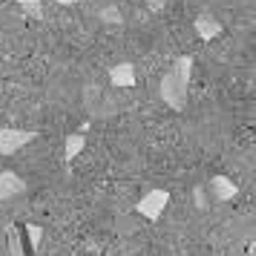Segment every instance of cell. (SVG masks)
<instances>
[{
  "label": "cell",
  "mask_w": 256,
  "mask_h": 256,
  "mask_svg": "<svg viewBox=\"0 0 256 256\" xmlns=\"http://www.w3.org/2000/svg\"><path fill=\"white\" fill-rule=\"evenodd\" d=\"M190 70H193V58L190 55H182L176 60V66L162 78V98L164 104L182 112L187 106V84H190Z\"/></svg>",
  "instance_id": "1"
},
{
  "label": "cell",
  "mask_w": 256,
  "mask_h": 256,
  "mask_svg": "<svg viewBox=\"0 0 256 256\" xmlns=\"http://www.w3.org/2000/svg\"><path fill=\"white\" fill-rule=\"evenodd\" d=\"M38 136L32 130H12L0 127V156H14L18 150H24L26 144H32Z\"/></svg>",
  "instance_id": "2"
},
{
  "label": "cell",
  "mask_w": 256,
  "mask_h": 256,
  "mask_svg": "<svg viewBox=\"0 0 256 256\" xmlns=\"http://www.w3.org/2000/svg\"><path fill=\"white\" fill-rule=\"evenodd\" d=\"M167 202H170V193H167V190H150V193L138 202V213L144 216V219L156 222L164 213Z\"/></svg>",
  "instance_id": "3"
},
{
  "label": "cell",
  "mask_w": 256,
  "mask_h": 256,
  "mask_svg": "<svg viewBox=\"0 0 256 256\" xmlns=\"http://www.w3.org/2000/svg\"><path fill=\"white\" fill-rule=\"evenodd\" d=\"M26 193V182L12 170H3L0 173V202H9V198H18Z\"/></svg>",
  "instance_id": "4"
},
{
  "label": "cell",
  "mask_w": 256,
  "mask_h": 256,
  "mask_svg": "<svg viewBox=\"0 0 256 256\" xmlns=\"http://www.w3.org/2000/svg\"><path fill=\"white\" fill-rule=\"evenodd\" d=\"M110 81L112 86H136V66L132 64H118L110 70Z\"/></svg>",
  "instance_id": "5"
},
{
  "label": "cell",
  "mask_w": 256,
  "mask_h": 256,
  "mask_svg": "<svg viewBox=\"0 0 256 256\" xmlns=\"http://www.w3.org/2000/svg\"><path fill=\"white\" fill-rule=\"evenodd\" d=\"M222 29H224V26H222L216 18H210V14H202V18L196 20V32H198L202 40H213V38H219Z\"/></svg>",
  "instance_id": "6"
},
{
  "label": "cell",
  "mask_w": 256,
  "mask_h": 256,
  "mask_svg": "<svg viewBox=\"0 0 256 256\" xmlns=\"http://www.w3.org/2000/svg\"><path fill=\"white\" fill-rule=\"evenodd\" d=\"M210 190H213V196L219 198V202H230L239 190H236V184H233L228 176H216L213 182H210Z\"/></svg>",
  "instance_id": "7"
},
{
  "label": "cell",
  "mask_w": 256,
  "mask_h": 256,
  "mask_svg": "<svg viewBox=\"0 0 256 256\" xmlns=\"http://www.w3.org/2000/svg\"><path fill=\"white\" fill-rule=\"evenodd\" d=\"M84 147H86V138H84L81 132H75V136H70V138H66V162H72V158H75V156H78V152L84 150Z\"/></svg>",
  "instance_id": "8"
},
{
  "label": "cell",
  "mask_w": 256,
  "mask_h": 256,
  "mask_svg": "<svg viewBox=\"0 0 256 256\" xmlns=\"http://www.w3.org/2000/svg\"><path fill=\"white\" fill-rule=\"evenodd\" d=\"M9 254L12 256H26L24 254V239H20V230H18V228L9 230Z\"/></svg>",
  "instance_id": "9"
},
{
  "label": "cell",
  "mask_w": 256,
  "mask_h": 256,
  "mask_svg": "<svg viewBox=\"0 0 256 256\" xmlns=\"http://www.w3.org/2000/svg\"><path fill=\"white\" fill-rule=\"evenodd\" d=\"M26 236H29V242H32V248H40V236H44V230L38 228V224H26Z\"/></svg>",
  "instance_id": "10"
},
{
  "label": "cell",
  "mask_w": 256,
  "mask_h": 256,
  "mask_svg": "<svg viewBox=\"0 0 256 256\" xmlns=\"http://www.w3.org/2000/svg\"><path fill=\"white\" fill-rule=\"evenodd\" d=\"M18 3H20V6H24L26 9V14H32V18H40V0H18Z\"/></svg>",
  "instance_id": "11"
},
{
  "label": "cell",
  "mask_w": 256,
  "mask_h": 256,
  "mask_svg": "<svg viewBox=\"0 0 256 256\" xmlns=\"http://www.w3.org/2000/svg\"><path fill=\"white\" fill-rule=\"evenodd\" d=\"M101 20H106V24H121V12L118 9H104L101 12Z\"/></svg>",
  "instance_id": "12"
},
{
  "label": "cell",
  "mask_w": 256,
  "mask_h": 256,
  "mask_svg": "<svg viewBox=\"0 0 256 256\" xmlns=\"http://www.w3.org/2000/svg\"><path fill=\"white\" fill-rule=\"evenodd\" d=\"M144 3H147V6H150L152 12H162L164 6H167V0H144Z\"/></svg>",
  "instance_id": "13"
},
{
  "label": "cell",
  "mask_w": 256,
  "mask_h": 256,
  "mask_svg": "<svg viewBox=\"0 0 256 256\" xmlns=\"http://www.w3.org/2000/svg\"><path fill=\"white\" fill-rule=\"evenodd\" d=\"M55 3H60V6H75L78 0H55Z\"/></svg>",
  "instance_id": "14"
}]
</instances>
